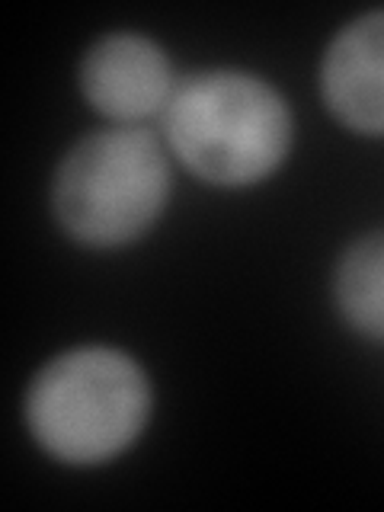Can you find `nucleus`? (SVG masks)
I'll use <instances>...</instances> for the list:
<instances>
[{
	"label": "nucleus",
	"instance_id": "f257e3e1",
	"mask_svg": "<svg viewBox=\"0 0 384 512\" xmlns=\"http://www.w3.org/2000/svg\"><path fill=\"white\" fill-rule=\"evenodd\" d=\"M180 164L212 186H250L276 173L295 135L285 96L247 71L186 77L164 109Z\"/></svg>",
	"mask_w": 384,
	"mask_h": 512
},
{
	"label": "nucleus",
	"instance_id": "f03ea898",
	"mask_svg": "<svg viewBox=\"0 0 384 512\" xmlns=\"http://www.w3.org/2000/svg\"><path fill=\"white\" fill-rule=\"evenodd\" d=\"M151 416V384L122 349L80 346L45 362L26 394V426L45 455L103 464L132 445Z\"/></svg>",
	"mask_w": 384,
	"mask_h": 512
},
{
	"label": "nucleus",
	"instance_id": "7ed1b4c3",
	"mask_svg": "<svg viewBox=\"0 0 384 512\" xmlns=\"http://www.w3.org/2000/svg\"><path fill=\"white\" fill-rule=\"evenodd\" d=\"M170 199V167L144 128H103L64 154L52 183L55 218L93 250L125 247L148 234Z\"/></svg>",
	"mask_w": 384,
	"mask_h": 512
},
{
	"label": "nucleus",
	"instance_id": "20e7f679",
	"mask_svg": "<svg viewBox=\"0 0 384 512\" xmlns=\"http://www.w3.org/2000/svg\"><path fill=\"white\" fill-rule=\"evenodd\" d=\"M84 100L116 122H138L167 109L173 96L170 61L154 39L138 32H109L80 61Z\"/></svg>",
	"mask_w": 384,
	"mask_h": 512
},
{
	"label": "nucleus",
	"instance_id": "39448f33",
	"mask_svg": "<svg viewBox=\"0 0 384 512\" xmlns=\"http://www.w3.org/2000/svg\"><path fill=\"white\" fill-rule=\"evenodd\" d=\"M324 103L359 135H384V10L336 32L320 64Z\"/></svg>",
	"mask_w": 384,
	"mask_h": 512
},
{
	"label": "nucleus",
	"instance_id": "423d86ee",
	"mask_svg": "<svg viewBox=\"0 0 384 512\" xmlns=\"http://www.w3.org/2000/svg\"><path fill=\"white\" fill-rule=\"evenodd\" d=\"M333 298L352 330L368 340H384V231L359 237L340 256Z\"/></svg>",
	"mask_w": 384,
	"mask_h": 512
}]
</instances>
